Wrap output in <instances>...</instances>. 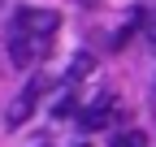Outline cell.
<instances>
[{
	"label": "cell",
	"instance_id": "1",
	"mask_svg": "<svg viewBox=\"0 0 156 147\" xmlns=\"http://www.w3.org/2000/svg\"><path fill=\"white\" fill-rule=\"evenodd\" d=\"M56 26H61V13H56V9H39V5H22V9H13V30H17V35L52 39Z\"/></svg>",
	"mask_w": 156,
	"mask_h": 147
},
{
	"label": "cell",
	"instance_id": "7",
	"mask_svg": "<svg viewBox=\"0 0 156 147\" xmlns=\"http://www.w3.org/2000/svg\"><path fill=\"white\" fill-rule=\"evenodd\" d=\"M139 26H143V30H152V35H156V9H147V13H139Z\"/></svg>",
	"mask_w": 156,
	"mask_h": 147
},
{
	"label": "cell",
	"instance_id": "2",
	"mask_svg": "<svg viewBox=\"0 0 156 147\" xmlns=\"http://www.w3.org/2000/svg\"><path fill=\"white\" fill-rule=\"evenodd\" d=\"M52 52V39H35V35H9V61L13 65H22V69H30L35 61H44Z\"/></svg>",
	"mask_w": 156,
	"mask_h": 147
},
{
	"label": "cell",
	"instance_id": "3",
	"mask_svg": "<svg viewBox=\"0 0 156 147\" xmlns=\"http://www.w3.org/2000/svg\"><path fill=\"white\" fill-rule=\"evenodd\" d=\"M117 117V108H113V100L108 95H100L95 104H87L83 113H78V125H83V130H104V125Z\"/></svg>",
	"mask_w": 156,
	"mask_h": 147
},
{
	"label": "cell",
	"instance_id": "5",
	"mask_svg": "<svg viewBox=\"0 0 156 147\" xmlns=\"http://www.w3.org/2000/svg\"><path fill=\"white\" fill-rule=\"evenodd\" d=\"M91 69H95V56H91V52H78V56L69 61V82H83Z\"/></svg>",
	"mask_w": 156,
	"mask_h": 147
},
{
	"label": "cell",
	"instance_id": "4",
	"mask_svg": "<svg viewBox=\"0 0 156 147\" xmlns=\"http://www.w3.org/2000/svg\"><path fill=\"white\" fill-rule=\"evenodd\" d=\"M35 104H39V100L22 91V95H17V100H13V104L5 108V125H9V130H17V125H26V121H30V113H35Z\"/></svg>",
	"mask_w": 156,
	"mask_h": 147
},
{
	"label": "cell",
	"instance_id": "6",
	"mask_svg": "<svg viewBox=\"0 0 156 147\" xmlns=\"http://www.w3.org/2000/svg\"><path fill=\"white\" fill-rule=\"evenodd\" d=\"M113 147H147V138H143V134H134V130H126V134H117V138H113Z\"/></svg>",
	"mask_w": 156,
	"mask_h": 147
}]
</instances>
